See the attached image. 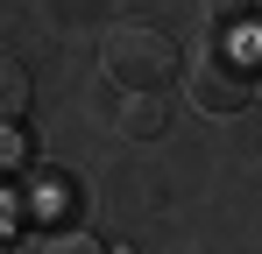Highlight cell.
<instances>
[{
	"label": "cell",
	"mask_w": 262,
	"mask_h": 254,
	"mask_svg": "<svg viewBox=\"0 0 262 254\" xmlns=\"http://www.w3.org/2000/svg\"><path fill=\"white\" fill-rule=\"evenodd\" d=\"M0 254H7V247H0Z\"/></svg>",
	"instance_id": "cell-7"
},
{
	"label": "cell",
	"mask_w": 262,
	"mask_h": 254,
	"mask_svg": "<svg viewBox=\"0 0 262 254\" xmlns=\"http://www.w3.org/2000/svg\"><path fill=\"white\" fill-rule=\"evenodd\" d=\"M36 254H106V247L92 240L85 226H57V233H50V240H43V247H36Z\"/></svg>",
	"instance_id": "cell-5"
},
{
	"label": "cell",
	"mask_w": 262,
	"mask_h": 254,
	"mask_svg": "<svg viewBox=\"0 0 262 254\" xmlns=\"http://www.w3.org/2000/svg\"><path fill=\"white\" fill-rule=\"evenodd\" d=\"M99 71L114 92H163L184 64H177V42L156 21H114L99 42Z\"/></svg>",
	"instance_id": "cell-2"
},
{
	"label": "cell",
	"mask_w": 262,
	"mask_h": 254,
	"mask_svg": "<svg viewBox=\"0 0 262 254\" xmlns=\"http://www.w3.org/2000/svg\"><path fill=\"white\" fill-rule=\"evenodd\" d=\"M21 156H29V148H21V134H14V127H0V176H7V169H21Z\"/></svg>",
	"instance_id": "cell-6"
},
{
	"label": "cell",
	"mask_w": 262,
	"mask_h": 254,
	"mask_svg": "<svg viewBox=\"0 0 262 254\" xmlns=\"http://www.w3.org/2000/svg\"><path fill=\"white\" fill-rule=\"evenodd\" d=\"M114 127H121L128 141H156V134L170 127V106H163V92H128V99H121V113H114Z\"/></svg>",
	"instance_id": "cell-3"
},
{
	"label": "cell",
	"mask_w": 262,
	"mask_h": 254,
	"mask_svg": "<svg viewBox=\"0 0 262 254\" xmlns=\"http://www.w3.org/2000/svg\"><path fill=\"white\" fill-rule=\"evenodd\" d=\"M184 85H191V106H199V113H241V106L255 99V85H262L255 36H248V29H206Z\"/></svg>",
	"instance_id": "cell-1"
},
{
	"label": "cell",
	"mask_w": 262,
	"mask_h": 254,
	"mask_svg": "<svg viewBox=\"0 0 262 254\" xmlns=\"http://www.w3.org/2000/svg\"><path fill=\"white\" fill-rule=\"evenodd\" d=\"M21 113H29V71L0 49V127H14Z\"/></svg>",
	"instance_id": "cell-4"
}]
</instances>
